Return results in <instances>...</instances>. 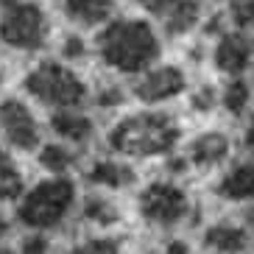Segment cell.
<instances>
[{
    "label": "cell",
    "instance_id": "cell-10",
    "mask_svg": "<svg viewBox=\"0 0 254 254\" xmlns=\"http://www.w3.org/2000/svg\"><path fill=\"white\" fill-rule=\"evenodd\" d=\"M64 8H67V14L73 17V20L92 25V23H101V20L109 17L112 0H67Z\"/></svg>",
    "mask_w": 254,
    "mask_h": 254
},
{
    "label": "cell",
    "instance_id": "cell-6",
    "mask_svg": "<svg viewBox=\"0 0 254 254\" xmlns=\"http://www.w3.org/2000/svg\"><path fill=\"white\" fill-rule=\"evenodd\" d=\"M142 215L157 224H176L187 209V198L173 185H151L140 198Z\"/></svg>",
    "mask_w": 254,
    "mask_h": 254
},
{
    "label": "cell",
    "instance_id": "cell-31",
    "mask_svg": "<svg viewBox=\"0 0 254 254\" xmlns=\"http://www.w3.org/2000/svg\"><path fill=\"white\" fill-rule=\"evenodd\" d=\"M0 3H8V6H14L17 0H0Z\"/></svg>",
    "mask_w": 254,
    "mask_h": 254
},
{
    "label": "cell",
    "instance_id": "cell-16",
    "mask_svg": "<svg viewBox=\"0 0 254 254\" xmlns=\"http://www.w3.org/2000/svg\"><path fill=\"white\" fill-rule=\"evenodd\" d=\"M90 182H98V185H112V187H120L131 182V171L128 168H120L115 162H98L95 168L90 171Z\"/></svg>",
    "mask_w": 254,
    "mask_h": 254
},
{
    "label": "cell",
    "instance_id": "cell-2",
    "mask_svg": "<svg viewBox=\"0 0 254 254\" xmlns=\"http://www.w3.org/2000/svg\"><path fill=\"white\" fill-rule=\"evenodd\" d=\"M176 137H179V131H176V126H171L168 115L142 112L137 118L123 120L109 134V145L123 154L148 157V154H162V151L173 148Z\"/></svg>",
    "mask_w": 254,
    "mask_h": 254
},
{
    "label": "cell",
    "instance_id": "cell-7",
    "mask_svg": "<svg viewBox=\"0 0 254 254\" xmlns=\"http://www.w3.org/2000/svg\"><path fill=\"white\" fill-rule=\"evenodd\" d=\"M0 128L6 131V137L14 142L17 148L31 151L37 145V126H34V118L25 109L20 101H6L0 104Z\"/></svg>",
    "mask_w": 254,
    "mask_h": 254
},
{
    "label": "cell",
    "instance_id": "cell-22",
    "mask_svg": "<svg viewBox=\"0 0 254 254\" xmlns=\"http://www.w3.org/2000/svg\"><path fill=\"white\" fill-rule=\"evenodd\" d=\"M232 14H235V20H238V25H252V17H254V6L252 0H235L232 3Z\"/></svg>",
    "mask_w": 254,
    "mask_h": 254
},
{
    "label": "cell",
    "instance_id": "cell-14",
    "mask_svg": "<svg viewBox=\"0 0 254 254\" xmlns=\"http://www.w3.org/2000/svg\"><path fill=\"white\" fill-rule=\"evenodd\" d=\"M53 128L59 131L62 137H70V140L81 142L92 134V123L81 115H70V112H62V115H53Z\"/></svg>",
    "mask_w": 254,
    "mask_h": 254
},
{
    "label": "cell",
    "instance_id": "cell-29",
    "mask_svg": "<svg viewBox=\"0 0 254 254\" xmlns=\"http://www.w3.org/2000/svg\"><path fill=\"white\" fill-rule=\"evenodd\" d=\"M252 142H254V131L249 128V131H246V145H252Z\"/></svg>",
    "mask_w": 254,
    "mask_h": 254
},
{
    "label": "cell",
    "instance_id": "cell-25",
    "mask_svg": "<svg viewBox=\"0 0 254 254\" xmlns=\"http://www.w3.org/2000/svg\"><path fill=\"white\" fill-rule=\"evenodd\" d=\"M81 53H84V42L78 37H70L67 42H64V56L75 59V56H81Z\"/></svg>",
    "mask_w": 254,
    "mask_h": 254
},
{
    "label": "cell",
    "instance_id": "cell-27",
    "mask_svg": "<svg viewBox=\"0 0 254 254\" xmlns=\"http://www.w3.org/2000/svg\"><path fill=\"white\" fill-rule=\"evenodd\" d=\"M120 101H123L120 90H106L104 95L98 98V104H101V106H112V104H120Z\"/></svg>",
    "mask_w": 254,
    "mask_h": 254
},
{
    "label": "cell",
    "instance_id": "cell-21",
    "mask_svg": "<svg viewBox=\"0 0 254 254\" xmlns=\"http://www.w3.org/2000/svg\"><path fill=\"white\" fill-rule=\"evenodd\" d=\"M118 240H90V243H84V246H78L75 252L78 254H112L118 252Z\"/></svg>",
    "mask_w": 254,
    "mask_h": 254
},
{
    "label": "cell",
    "instance_id": "cell-11",
    "mask_svg": "<svg viewBox=\"0 0 254 254\" xmlns=\"http://www.w3.org/2000/svg\"><path fill=\"white\" fill-rule=\"evenodd\" d=\"M226 151H229V142H226L224 134H218V131H209V134H201L198 140L193 142V159L198 165H212L218 159L226 157Z\"/></svg>",
    "mask_w": 254,
    "mask_h": 254
},
{
    "label": "cell",
    "instance_id": "cell-19",
    "mask_svg": "<svg viewBox=\"0 0 254 254\" xmlns=\"http://www.w3.org/2000/svg\"><path fill=\"white\" fill-rule=\"evenodd\" d=\"M246 101H249V87L243 81H235L232 87H226L224 104H226V109H229V112L240 115V112H243V106H246Z\"/></svg>",
    "mask_w": 254,
    "mask_h": 254
},
{
    "label": "cell",
    "instance_id": "cell-1",
    "mask_svg": "<svg viewBox=\"0 0 254 254\" xmlns=\"http://www.w3.org/2000/svg\"><path fill=\"white\" fill-rule=\"evenodd\" d=\"M101 53H104L106 64L123 70V73H137V70L148 67L151 62L159 56L157 37L148 23L142 20H120L112 23L98 39Z\"/></svg>",
    "mask_w": 254,
    "mask_h": 254
},
{
    "label": "cell",
    "instance_id": "cell-9",
    "mask_svg": "<svg viewBox=\"0 0 254 254\" xmlns=\"http://www.w3.org/2000/svg\"><path fill=\"white\" fill-rule=\"evenodd\" d=\"M249 59H252V42L246 37H240V34H229V37L221 39V45H218V53H215V62L218 67L224 70V73H232L238 75L246 70Z\"/></svg>",
    "mask_w": 254,
    "mask_h": 254
},
{
    "label": "cell",
    "instance_id": "cell-5",
    "mask_svg": "<svg viewBox=\"0 0 254 254\" xmlns=\"http://www.w3.org/2000/svg\"><path fill=\"white\" fill-rule=\"evenodd\" d=\"M48 34L45 14L34 3H14L0 20V39L23 51H37L42 48Z\"/></svg>",
    "mask_w": 254,
    "mask_h": 254
},
{
    "label": "cell",
    "instance_id": "cell-24",
    "mask_svg": "<svg viewBox=\"0 0 254 254\" xmlns=\"http://www.w3.org/2000/svg\"><path fill=\"white\" fill-rule=\"evenodd\" d=\"M212 104H215V95H212V90H209V87H207V90H201L198 95L193 98V106H195V109H209Z\"/></svg>",
    "mask_w": 254,
    "mask_h": 254
},
{
    "label": "cell",
    "instance_id": "cell-13",
    "mask_svg": "<svg viewBox=\"0 0 254 254\" xmlns=\"http://www.w3.org/2000/svg\"><path fill=\"white\" fill-rule=\"evenodd\" d=\"M204 240H207V246L218 249V252H243V246H246V235L235 226H212Z\"/></svg>",
    "mask_w": 254,
    "mask_h": 254
},
{
    "label": "cell",
    "instance_id": "cell-12",
    "mask_svg": "<svg viewBox=\"0 0 254 254\" xmlns=\"http://www.w3.org/2000/svg\"><path fill=\"white\" fill-rule=\"evenodd\" d=\"M198 20V3L195 0H176L168 11H165V23L171 34H185L190 31Z\"/></svg>",
    "mask_w": 254,
    "mask_h": 254
},
{
    "label": "cell",
    "instance_id": "cell-23",
    "mask_svg": "<svg viewBox=\"0 0 254 254\" xmlns=\"http://www.w3.org/2000/svg\"><path fill=\"white\" fill-rule=\"evenodd\" d=\"M137 3H142V6L148 8V11H154V14H165L176 0H137Z\"/></svg>",
    "mask_w": 254,
    "mask_h": 254
},
{
    "label": "cell",
    "instance_id": "cell-4",
    "mask_svg": "<svg viewBox=\"0 0 254 254\" xmlns=\"http://www.w3.org/2000/svg\"><path fill=\"white\" fill-rule=\"evenodd\" d=\"M25 87L28 92L45 101V104H53V106H78L84 101V84L75 78L70 70H64L62 64H39L34 73L25 78Z\"/></svg>",
    "mask_w": 254,
    "mask_h": 254
},
{
    "label": "cell",
    "instance_id": "cell-18",
    "mask_svg": "<svg viewBox=\"0 0 254 254\" xmlns=\"http://www.w3.org/2000/svg\"><path fill=\"white\" fill-rule=\"evenodd\" d=\"M39 162L45 165L48 171H56V173H62V171H67V168H70V157H67V151H62L59 145H48V148L42 151Z\"/></svg>",
    "mask_w": 254,
    "mask_h": 254
},
{
    "label": "cell",
    "instance_id": "cell-28",
    "mask_svg": "<svg viewBox=\"0 0 254 254\" xmlns=\"http://www.w3.org/2000/svg\"><path fill=\"white\" fill-rule=\"evenodd\" d=\"M168 252H171V254H185L187 252V246H185V243H179V240H176V243H171V246H168Z\"/></svg>",
    "mask_w": 254,
    "mask_h": 254
},
{
    "label": "cell",
    "instance_id": "cell-30",
    "mask_svg": "<svg viewBox=\"0 0 254 254\" xmlns=\"http://www.w3.org/2000/svg\"><path fill=\"white\" fill-rule=\"evenodd\" d=\"M6 235V221H3V215H0V238Z\"/></svg>",
    "mask_w": 254,
    "mask_h": 254
},
{
    "label": "cell",
    "instance_id": "cell-17",
    "mask_svg": "<svg viewBox=\"0 0 254 254\" xmlns=\"http://www.w3.org/2000/svg\"><path fill=\"white\" fill-rule=\"evenodd\" d=\"M23 190V179H20V173L11 168L8 157L0 151V198H17Z\"/></svg>",
    "mask_w": 254,
    "mask_h": 254
},
{
    "label": "cell",
    "instance_id": "cell-3",
    "mask_svg": "<svg viewBox=\"0 0 254 254\" xmlns=\"http://www.w3.org/2000/svg\"><path fill=\"white\" fill-rule=\"evenodd\" d=\"M73 182L67 179H53V182H42L39 187H34L28 195H25L23 207H20V221L25 226H37V229H45V226L59 224L64 212L73 204Z\"/></svg>",
    "mask_w": 254,
    "mask_h": 254
},
{
    "label": "cell",
    "instance_id": "cell-15",
    "mask_svg": "<svg viewBox=\"0 0 254 254\" xmlns=\"http://www.w3.org/2000/svg\"><path fill=\"white\" fill-rule=\"evenodd\" d=\"M252 179H254L252 165H243L238 171H232L224 179V185H221V195H229V198H249L252 190H254Z\"/></svg>",
    "mask_w": 254,
    "mask_h": 254
},
{
    "label": "cell",
    "instance_id": "cell-20",
    "mask_svg": "<svg viewBox=\"0 0 254 254\" xmlns=\"http://www.w3.org/2000/svg\"><path fill=\"white\" fill-rule=\"evenodd\" d=\"M87 218H92L98 224H112L115 218H118V212L109 209V204L101 201V198H90V201H87Z\"/></svg>",
    "mask_w": 254,
    "mask_h": 254
},
{
    "label": "cell",
    "instance_id": "cell-26",
    "mask_svg": "<svg viewBox=\"0 0 254 254\" xmlns=\"http://www.w3.org/2000/svg\"><path fill=\"white\" fill-rule=\"evenodd\" d=\"M48 249V243L42 238H31V240H25L23 243V252L25 254H39V252H45Z\"/></svg>",
    "mask_w": 254,
    "mask_h": 254
},
{
    "label": "cell",
    "instance_id": "cell-8",
    "mask_svg": "<svg viewBox=\"0 0 254 254\" xmlns=\"http://www.w3.org/2000/svg\"><path fill=\"white\" fill-rule=\"evenodd\" d=\"M182 90H185V75H182V70L159 67L137 87V98H142L145 104H154V101L171 98V95H176V92H182Z\"/></svg>",
    "mask_w": 254,
    "mask_h": 254
}]
</instances>
